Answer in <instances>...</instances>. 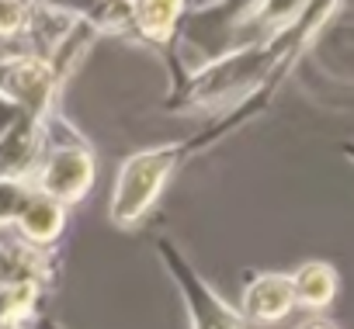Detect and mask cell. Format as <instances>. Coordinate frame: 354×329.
I'll list each match as a JSON object with an SVG mask.
<instances>
[{
    "instance_id": "obj_1",
    "label": "cell",
    "mask_w": 354,
    "mask_h": 329,
    "mask_svg": "<svg viewBox=\"0 0 354 329\" xmlns=\"http://www.w3.org/2000/svg\"><path fill=\"white\" fill-rule=\"evenodd\" d=\"M181 163H185V139L129 152L118 163L115 181H111V195H108L111 226L122 229V232L139 229L142 219L156 208L163 188L170 184V177L177 174Z\"/></svg>"
},
{
    "instance_id": "obj_2",
    "label": "cell",
    "mask_w": 354,
    "mask_h": 329,
    "mask_svg": "<svg viewBox=\"0 0 354 329\" xmlns=\"http://www.w3.org/2000/svg\"><path fill=\"white\" fill-rule=\"evenodd\" d=\"M42 125H46V156L39 170L32 174V184L39 195L59 201L63 208H73L94 191L97 156L84 139V132L73 128V121L63 111L49 114Z\"/></svg>"
},
{
    "instance_id": "obj_3",
    "label": "cell",
    "mask_w": 354,
    "mask_h": 329,
    "mask_svg": "<svg viewBox=\"0 0 354 329\" xmlns=\"http://www.w3.org/2000/svg\"><path fill=\"white\" fill-rule=\"evenodd\" d=\"M21 39L28 42L25 52L46 59L56 70V77L66 83L77 73V66L87 59V52L94 49V42L101 35L87 21L84 11L56 4V0H32Z\"/></svg>"
},
{
    "instance_id": "obj_4",
    "label": "cell",
    "mask_w": 354,
    "mask_h": 329,
    "mask_svg": "<svg viewBox=\"0 0 354 329\" xmlns=\"http://www.w3.org/2000/svg\"><path fill=\"white\" fill-rule=\"evenodd\" d=\"M153 250H156L163 270L170 274L177 295H181V305H185V315H188V326L192 329H247L240 308H233L205 281V274L188 260V253L177 246L170 236H156L153 239Z\"/></svg>"
},
{
    "instance_id": "obj_5",
    "label": "cell",
    "mask_w": 354,
    "mask_h": 329,
    "mask_svg": "<svg viewBox=\"0 0 354 329\" xmlns=\"http://www.w3.org/2000/svg\"><path fill=\"white\" fill-rule=\"evenodd\" d=\"M63 87L66 83L56 77V70L25 49L0 56V104L46 121L49 114L63 111L59 108Z\"/></svg>"
},
{
    "instance_id": "obj_6",
    "label": "cell",
    "mask_w": 354,
    "mask_h": 329,
    "mask_svg": "<svg viewBox=\"0 0 354 329\" xmlns=\"http://www.w3.org/2000/svg\"><path fill=\"white\" fill-rule=\"evenodd\" d=\"M46 156V125L25 111H15L0 125V177L32 181Z\"/></svg>"
},
{
    "instance_id": "obj_7",
    "label": "cell",
    "mask_w": 354,
    "mask_h": 329,
    "mask_svg": "<svg viewBox=\"0 0 354 329\" xmlns=\"http://www.w3.org/2000/svg\"><path fill=\"white\" fill-rule=\"evenodd\" d=\"M295 308L292 274L281 270H254L243 281L240 315L247 326H274Z\"/></svg>"
},
{
    "instance_id": "obj_8",
    "label": "cell",
    "mask_w": 354,
    "mask_h": 329,
    "mask_svg": "<svg viewBox=\"0 0 354 329\" xmlns=\"http://www.w3.org/2000/svg\"><path fill=\"white\" fill-rule=\"evenodd\" d=\"M18 284H56V257L53 250L28 246L15 229H0V291Z\"/></svg>"
},
{
    "instance_id": "obj_9",
    "label": "cell",
    "mask_w": 354,
    "mask_h": 329,
    "mask_svg": "<svg viewBox=\"0 0 354 329\" xmlns=\"http://www.w3.org/2000/svg\"><path fill=\"white\" fill-rule=\"evenodd\" d=\"M188 14V0H132V42L170 49Z\"/></svg>"
},
{
    "instance_id": "obj_10",
    "label": "cell",
    "mask_w": 354,
    "mask_h": 329,
    "mask_svg": "<svg viewBox=\"0 0 354 329\" xmlns=\"http://www.w3.org/2000/svg\"><path fill=\"white\" fill-rule=\"evenodd\" d=\"M66 212L70 208H63L59 201L35 191V198L28 201V208L15 222V232L35 250H53L59 243V236L66 232Z\"/></svg>"
},
{
    "instance_id": "obj_11",
    "label": "cell",
    "mask_w": 354,
    "mask_h": 329,
    "mask_svg": "<svg viewBox=\"0 0 354 329\" xmlns=\"http://www.w3.org/2000/svg\"><path fill=\"white\" fill-rule=\"evenodd\" d=\"M309 4H313V0H250V4L233 18V25L236 28H247V25L261 28L257 42H264V39H274L285 28H292Z\"/></svg>"
},
{
    "instance_id": "obj_12",
    "label": "cell",
    "mask_w": 354,
    "mask_h": 329,
    "mask_svg": "<svg viewBox=\"0 0 354 329\" xmlns=\"http://www.w3.org/2000/svg\"><path fill=\"white\" fill-rule=\"evenodd\" d=\"M337 270L326 260H306L302 267L292 270V288H295V308L323 312L337 298Z\"/></svg>"
},
{
    "instance_id": "obj_13",
    "label": "cell",
    "mask_w": 354,
    "mask_h": 329,
    "mask_svg": "<svg viewBox=\"0 0 354 329\" xmlns=\"http://www.w3.org/2000/svg\"><path fill=\"white\" fill-rule=\"evenodd\" d=\"M46 291L49 288L42 284H18L0 291V329H39Z\"/></svg>"
},
{
    "instance_id": "obj_14",
    "label": "cell",
    "mask_w": 354,
    "mask_h": 329,
    "mask_svg": "<svg viewBox=\"0 0 354 329\" xmlns=\"http://www.w3.org/2000/svg\"><path fill=\"white\" fill-rule=\"evenodd\" d=\"M32 198H35V184L32 181L0 177V229H15V222L21 219V212L28 208Z\"/></svg>"
},
{
    "instance_id": "obj_15",
    "label": "cell",
    "mask_w": 354,
    "mask_h": 329,
    "mask_svg": "<svg viewBox=\"0 0 354 329\" xmlns=\"http://www.w3.org/2000/svg\"><path fill=\"white\" fill-rule=\"evenodd\" d=\"M28 4L32 0H0V39L4 42H18L25 32V18H28Z\"/></svg>"
},
{
    "instance_id": "obj_16",
    "label": "cell",
    "mask_w": 354,
    "mask_h": 329,
    "mask_svg": "<svg viewBox=\"0 0 354 329\" xmlns=\"http://www.w3.org/2000/svg\"><path fill=\"white\" fill-rule=\"evenodd\" d=\"M223 0H188V14H205L212 8H219Z\"/></svg>"
},
{
    "instance_id": "obj_17",
    "label": "cell",
    "mask_w": 354,
    "mask_h": 329,
    "mask_svg": "<svg viewBox=\"0 0 354 329\" xmlns=\"http://www.w3.org/2000/svg\"><path fill=\"white\" fill-rule=\"evenodd\" d=\"M295 329H337L333 322H326V319H306L302 326H295Z\"/></svg>"
},
{
    "instance_id": "obj_18",
    "label": "cell",
    "mask_w": 354,
    "mask_h": 329,
    "mask_svg": "<svg viewBox=\"0 0 354 329\" xmlns=\"http://www.w3.org/2000/svg\"><path fill=\"white\" fill-rule=\"evenodd\" d=\"M39 329H66V326H63L59 319H46V315H42V322H39Z\"/></svg>"
},
{
    "instance_id": "obj_19",
    "label": "cell",
    "mask_w": 354,
    "mask_h": 329,
    "mask_svg": "<svg viewBox=\"0 0 354 329\" xmlns=\"http://www.w3.org/2000/svg\"><path fill=\"white\" fill-rule=\"evenodd\" d=\"M344 156H347V159L354 163V142H344Z\"/></svg>"
}]
</instances>
